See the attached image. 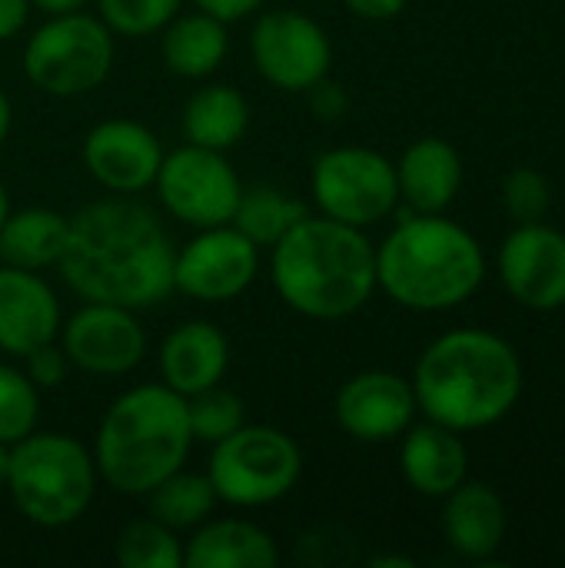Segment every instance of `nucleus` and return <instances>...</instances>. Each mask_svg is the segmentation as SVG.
I'll list each match as a JSON object with an SVG mask.
<instances>
[{
  "instance_id": "f257e3e1",
  "label": "nucleus",
  "mask_w": 565,
  "mask_h": 568,
  "mask_svg": "<svg viewBox=\"0 0 565 568\" xmlns=\"http://www.w3.org/2000/svg\"><path fill=\"white\" fill-rule=\"evenodd\" d=\"M173 253L163 220L147 203L110 196L70 216L57 270L83 303H117L140 313L173 293Z\"/></svg>"
},
{
  "instance_id": "f03ea898",
  "label": "nucleus",
  "mask_w": 565,
  "mask_h": 568,
  "mask_svg": "<svg viewBox=\"0 0 565 568\" xmlns=\"http://www.w3.org/2000/svg\"><path fill=\"white\" fill-rule=\"evenodd\" d=\"M276 296L303 320H346L376 293V246L360 226L306 213L270 246Z\"/></svg>"
},
{
  "instance_id": "7ed1b4c3",
  "label": "nucleus",
  "mask_w": 565,
  "mask_h": 568,
  "mask_svg": "<svg viewBox=\"0 0 565 568\" xmlns=\"http://www.w3.org/2000/svg\"><path fill=\"white\" fill-rule=\"evenodd\" d=\"M413 393L430 423L456 433L483 429L516 406L523 366L506 339L486 329H456L420 356Z\"/></svg>"
},
{
  "instance_id": "20e7f679",
  "label": "nucleus",
  "mask_w": 565,
  "mask_h": 568,
  "mask_svg": "<svg viewBox=\"0 0 565 568\" xmlns=\"http://www.w3.org/2000/svg\"><path fill=\"white\" fill-rule=\"evenodd\" d=\"M190 449L186 399L163 383H140L120 393L107 406L90 446L100 483L117 496H147L186 466Z\"/></svg>"
},
{
  "instance_id": "39448f33",
  "label": "nucleus",
  "mask_w": 565,
  "mask_h": 568,
  "mask_svg": "<svg viewBox=\"0 0 565 568\" xmlns=\"http://www.w3.org/2000/svg\"><path fill=\"white\" fill-rule=\"evenodd\" d=\"M486 276V260L460 223L440 213L406 216L376 250V286L416 313L453 310Z\"/></svg>"
},
{
  "instance_id": "423d86ee",
  "label": "nucleus",
  "mask_w": 565,
  "mask_h": 568,
  "mask_svg": "<svg viewBox=\"0 0 565 568\" xmlns=\"http://www.w3.org/2000/svg\"><path fill=\"white\" fill-rule=\"evenodd\" d=\"M93 453L70 433L33 429L10 446L7 493L13 509L37 529H67L87 516L97 496Z\"/></svg>"
},
{
  "instance_id": "0eeeda50",
  "label": "nucleus",
  "mask_w": 565,
  "mask_h": 568,
  "mask_svg": "<svg viewBox=\"0 0 565 568\" xmlns=\"http://www.w3.org/2000/svg\"><path fill=\"white\" fill-rule=\"evenodd\" d=\"M117 43L110 27L97 13L47 17L23 43L27 80L57 100L87 97L107 83L113 70Z\"/></svg>"
},
{
  "instance_id": "6e6552de",
  "label": "nucleus",
  "mask_w": 565,
  "mask_h": 568,
  "mask_svg": "<svg viewBox=\"0 0 565 568\" xmlns=\"http://www.w3.org/2000/svg\"><path fill=\"white\" fill-rule=\"evenodd\" d=\"M206 476L223 506L263 509L296 489L303 476V453L283 429L246 423L210 446Z\"/></svg>"
},
{
  "instance_id": "1a4fd4ad",
  "label": "nucleus",
  "mask_w": 565,
  "mask_h": 568,
  "mask_svg": "<svg viewBox=\"0 0 565 568\" xmlns=\"http://www.w3.org/2000/svg\"><path fill=\"white\" fill-rule=\"evenodd\" d=\"M310 196L316 213L366 230L386 220L400 203L396 163L370 146L326 150L313 160Z\"/></svg>"
},
{
  "instance_id": "9d476101",
  "label": "nucleus",
  "mask_w": 565,
  "mask_h": 568,
  "mask_svg": "<svg viewBox=\"0 0 565 568\" xmlns=\"http://www.w3.org/2000/svg\"><path fill=\"white\" fill-rule=\"evenodd\" d=\"M153 190L167 216L190 230H206L233 220L243 180L226 153L183 143L163 153Z\"/></svg>"
},
{
  "instance_id": "9b49d317",
  "label": "nucleus",
  "mask_w": 565,
  "mask_h": 568,
  "mask_svg": "<svg viewBox=\"0 0 565 568\" xmlns=\"http://www.w3.org/2000/svg\"><path fill=\"white\" fill-rule=\"evenodd\" d=\"M250 60L270 87L306 93L316 80L330 77L333 43L310 13L260 10L250 27Z\"/></svg>"
},
{
  "instance_id": "f8f14e48",
  "label": "nucleus",
  "mask_w": 565,
  "mask_h": 568,
  "mask_svg": "<svg viewBox=\"0 0 565 568\" xmlns=\"http://www.w3.org/2000/svg\"><path fill=\"white\" fill-rule=\"evenodd\" d=\"M260 253L233 223L196 230L173 253V293L196 303H230L256 283Z\"/></svg>"
},
{
  "instance_id": "ddd939ff",
  "label": "nucleus",
  "mask_w": 565,
  "mask_h": 568,
  "mask_svg": "<svg viewBox=\"0 0 565 568\" xmlns=\"http://www.w3.org/2000/svg\"><path fill=\"white\" fill-rule=\"evenodd\" d=\"M57 343L73 369L107 379L133 373L147 356V329L137 310L117 303H83L63 320Z\"/></svg>"
},
{
  "instance_id": "4468645a",
  "label": "nucleus",
  "mask_w": 565,
  "mask_h": 568,
  "mask_svg": "<svg viewBox=\"0 0 565 568\" xmlns=\"http://www.w3.org/2000/svg\"><path fill=\"white\" fill-rule=\"evenodd\" d=\"M160 136L127 116H110L90 126L80 156L87 173L113 196H137L153 186L163 163Z\"/></svg>"
},
{
  "instance_id": "2eb2a0df",
  "label": "nucleus",
  "mask_w": 565,
  "mask_h": 568,
  "mask_svg": "<svg viewBox=\"0 0 565 568\" xmlns=\"http://www.w3.org/2000/svg\"><path fill=\"white\" fill-rule=\"evenodd\" d=\"M416 409L413 383L386 369L350 376L333 399L336 426L356 443H390L403 436L413 426Z\"/></svg>"
},
{
  "instance_id": "dca6fc26",
  "label": "nucleus",
  "mask_w": 565,
  "mask_h": 568,
  "mask_svg": "<svg viewBox=\"0 0 565 568\" xmlns=\"http://www.w3.org/2000/svg\"><path fill=\"white\" fill-rule=\"evenodd\" d=\"M500 276L529 310L565 306V236L539 223H523L500 250Z\"/></svg>"
},
{
  "instance_id": "f3484780",
  "label": "nucleus",
  "mask_w": 565,
  "mask_h": 568,
  "mask_svg": "<svg viewBox=\"0 0 565 568\" xmlns=\"http://www.w3.org/2000/svg\"><path fill=\"white\" fill-rule=\"evenodd\" d=\"M63 313L53 286L33 273L0 263V353L23 359L60 336Z\"/></svg>"
},
{
  "instance_id": "a211bd4d",
  "label": "nucleus",
  "mask_w": 565,
  "mask_h": 568,
  "mask_svg": "<svg viewBox=\"0 0 565 568\" xmlns=\"http://www.w3.org/2000/svg\"><path fill=\"white\" fill-rule=\"evenodd\" d=\"M160 383L180 393L183 399L223 383L230 369V339L210 320H186L176 323L157 353Z\"/></svg>"
},
{
  "instance_id": "6ab92c4d",
  "label": "nucleus",
  "mask_w": 565,
  "mask_h": 568,
  "mask_svg": "<svg viewBox=\"0 0 565 568\" xmlns=\"http://www.w3.org/2000/svg\"><path fill=\"white\" fill-rule=\"evenodd\" d=\"M396 183L400 200H406L413 213H443L463 186V160L453 143L423 136L403 150Z\"/></svg>"
},
{
  "instance_id": "aec40b11",
  "label": "nucleus",
  "mask_w": 565,
  "mask_h": 568,
  "mask_svg": "<svg viewBox=\"0 0 565 568\" xmlns=\"http://www.w3.org/2000/svg\"><path fill=\"white\" fill-rule=\"evenodd\" d=\"M400 469L420 496L446 499L460 483H466L470 456L456 429L426 423V426L406 429V439L400 449Z\"/></svg>"
},
{
  "instance_id": "412c9836",
  "label": "nucleus",
  "mask_w": 565,
  "mask_h": 568,
  "mask_svg": "<svg viewBox=\"0 0 565 568\" xmlns=\"http://www.w3.org/2000/svg\"><path fill=\"white\" fill-rule=\"evenodd\" d=\"M183 566L190 568H276V539L246 519H206L183 542Z\"/></svg>"
},
{
  "instance_id": "4be33fe9",
  "label": "nucleus",
  "mask_w": 565,
  "mask_h": 568,
  "mask_svg": "<svg viewBox=\"0 0 565 568\" xmlns=\"http://www.w3.org/2000/svg\"><path fill=\"white\" fill-rule=\"evenodd\" d=\"M230 23L203 13V10H190V13H176L163 30H160V57L163 67L173 77L183 80H206L213 77L226 53H230Z\"/></svg>"
},
{
  "instance_id": "5701e85b",
  "label": "nucleus",
  "mask_w": 565,
  "mask_h": 568,
  "mask_svg": "<svg viewBox=\"0 0 565 568\" xmlns=\"http://www.w3.org/2000/svg\"><path fill=\"white\" fill-rule=\"evenodd\" d=\"M446 542L466 559H490L506 536L503 499L483 483H460L443 509Z\"/></svg>"
},
{
  "instance_id": "b1692460",
  "label": "nucleus",
  "mask_w": 565,
  "mask_h": 568,
  "mask_svg": "<svg viewBox=\"0 0 565 568\" xmlns=\"http://www.w3.org/2000/svg\"><path fill=\"white\" fill-rule=\"evenodd\" d=\"M250 130V103L230 83H203L190 93L180 113L183 143L206 150H233Z\"/></svg>"
},
{
  "instance_id": "393cba45",
  "label": "nucleus",
  "mask_w": 565,
  "mask_h": 568,
  "mask_svg": "<svg viewBox=\"0 0 565 568\" xmlns=\"http://www.w3.org/2000/svg\"><path fill=\"white\" fill-rule=\"evenodd\" d=\"M70 216L47 206L10 210L0 226V263L43 273L60 263L67 246Z\"/></svg>"
},
{
  "instance_id": "a878e982",
  "label": "nucleus",
  "mask_w": 565,
  "mask_h": 568,
  "mask_svg": "<svg viewBox=\"0 0 565 568\" xmlns=\"http://www.w3.org/2000/svg\"><path fill=\"white\" fill-rule=\"evenodd\" d=\"M143 499H147V513L157 523L170 526L173 532H193L220 506L210 476L206 473H190L186 466L170 473L163 483H157Z\"/></svg>"
},
{
  "instance_id": "bb28decb",
  "label": "nucleus",
  "mask_w": 565,
  "mask_h": 568,
  "mask_svg": "<svg viewBox=\"0 0 565 568\" xmlns=\"http://www.w3.org/2000/svg\"><path fill=\"white\" fill-rule=\"evenodd\" d=\"M310 213V206L303 200H296L293 193L273 186V183H253L243 186L236 213H233V226L253 240L260 250H270L273 243H280L303 216Z\"/></svg>"
},
{
  "instance_id": "cd10ccee",
  "label": "nucleus",
  "mask_w": 565,
  "mask_h": 568,
  "mask_svg": "<svg viewBox=\"0 0 565 568\" xmlns=\"http://www.w3.org/2000/svg\"><path fill=\"white\" fill-rule=\"evenodd\" d=\"M113 556L123 568H183V539L153 516L120 529Z\"/></svg>"
},
{
  "instance_id": "c85d7f7f",
  "label": "nucleus",
  "mask_w": 565,
  "mask_h": 568,
  "mask_svg": "<svg viewBox=\"0 0 565 568\" xmlns=\"http://www.w3.org/2000/svg\"><path fill=\"white\" fill-rule=\"evenodd\" d=\"M186 416H190L193 443L216 446L220 439H226L240 426H246V403L233 389L216 383V386L186 399Z\"/></svg>"
},
{
  "instance_id": "c756f323",
  "label": "nucleus",
  "mask_w": 565,
  "mask_h": 568,
  "mask_svg": "<svg viewBox=\"0 0 565 568\" xmlns=\"http://www.w3.org/2000/svg\"><path fill=\"white\" fill-rule=\"evenodd\" d=\"M40 389L20 366L0 363V443L13 446L37 429Z\"/></svg>"
},
{
  "instance_id": "7c9ffc66",
  "label": "nucleus",
  "mask_w": 565,
  "mask_h": 568,
  "mask_svg": "<svg viewBox=\"0 0 565 568\" xmlns=\"http://www.w3.org/2000/svg\"><path fill=\"white\" fill-rule=\"evenodd\" d=\"M186 0H97V17L113 37H153L160 33Z\"/></svg>"
},
{
  "instance_id": "2f4dec72",
  "label": "nucleus",
  "mask_w": 565,
  "mask_h": 568,
  "mask_svg": "<svg viewBox=\"0 0 565 568\" xmlns=\"http://www.w3.org/2000/svg\"><path fill=\"white\" fill-rule=\"evenodd\" d=\"M506 206L519 223H539L549 210V186L546 176L536 170H513L503 186Z\"/></svg>"
},
{
  "instance_id": "473e14b6",
  "label": "nucleus",
  "mask_w": 565,
  "mask_h": 568,
  "mask_svg": "<svg viewBox=\"0 0 565 568\" xmlns=\"http://www.w3.org/2000/svg\"><path fill=\"white\" fill-rule=\"evenodd\" d=\"M70 369L73 366H70V359H67V353H63V346L57 339H50V343H43V346H37V349H30L23 356V373L30 376V383L37 389H57V386H63Z\"/></svg>"
},
{
  "instance_id": "72a5a7b5",
  "label": "nucleus",
  "mask_w": 565,
  "mask_h": 568,
  "mask_svg": "<svg viewBox=\"0 0 565 568\" xmlns=\"http://www.w3.org/2000/svg\"><path fill=\"white\" fill-rule=\"evenodd\" d=\"M306 103H310V110H313V116L316 120H340L346 110H350V97H346V90H343V83H336V80H330V77H323V80H316L310 90H306Z\"/></svg>"
},
{
  "instance_id": "f704fd0d",
  "label": "nucleus",
  "mask_w": 565,
  "mask_h": 568,
  "mask_svg": "<svg viewBox=\"0 0 565 568\" xmlns=\"http://www.w3.org/2000/svg\"><path fill=\"white\" fill-rule=\"evenodd\" d=\"M196 10L223 20V23H236V20H246V17H256L266 0H190Z\"/></svg>"
},
{
  "instance_id": "c9c22d12",
  "label": "nucleus",
  "mask_w": 565,
  "mask_h": 568,
  "mask_svg": "<svg viewBox=\"0 0 565 568\" xmlns=\"http://www.w3.org/2000/svg\"><path fill=\"white\" fill-rule=\"evenodd\" d=\"M350 13L363 17V20H393L403 13L406 0H343Z\"/></svg>"
},
{
  "instance_id": "e433bc0d",
  "label": "nucleus",
  "mask_w": 565,
  "mask_h": 568,
  "mask_svg": "<svg viewBox=\"0 0 565 568\" xmlns=\"http://www.w3.org/2000/svg\"><path fill=\"white\" fill-rule=\"evenodd\" d=\"M30 17V0H0V43L13 40Z\"/></svg>"
},
{
  "instance_id": "4c0bfd02",
  "label": "nucleus",
  "mask_w": 565,
  "mask_h": 568,
  "mask_svg": "<svg viewBox=\"0 0 565 568\" xmlns=\"http://www.w3.org/2000/svg\"><path fill=\"white\" fill-rule=\"evenodd\" d=\"M87 0H30L33 10H40L43 17H63V13H77L83 10Z\"/></svg>"
},
{
  "instance_id": "58836bf2",
  "label": "nucleus",
  "mask_w": 565,
  "mask_h": 568,
  "mask_svg": "<svg viewBox=\"0 0 565 568\" xmlns=\"http://www.w3.org/2000/svg\"><path fill=\"white\" fill-rule=\"evenodd\" d=\"M10 126H13V106H10V97L0 90V150L10 136Z\"/></svg>"
},
{
  "instance_id": "ea45409f",
  "label": "nucleus",
  "mask_w": 565,
  "mask_h": 568,
  "mask_svg": "<svg viewBox=\"0 0 565 568\" xmlns=\"http://www.w3.org/2000/svg\"><path fill=\"white\" fill-rule=\"evenodd\" d=\"M7 469H10V446L0 443V489L7 486Z\"/></svg>"
},
{
  "instance_id": "a19ab883",
  "label": "nucleus",
  "mask_w": 565,
  "mask_h": 568,
  "mask_svg": "<svg viewBox=\"0 0 565 568\" xmlns=\"http://www.w3.org/2000/svg\"><path fill=\"white\" fill-rule=\"evenodd\" d=\"M370 566H373V568H383V566L410 568V566H413V562H410V559H400V556H390V559H373V562H370Z\"/></svg>"
},
{
  "instance_id": "79ce46f5",
  "label": "nucleus",
  "mask_w": 565,
  "mask_h": 568,
  "mask_svg": "<svg viewBox=\"0 0 565 568\" xmlns=\"http://www.w3.org/2000/svg\"><path fill=\"white\" fill-rule=\"evenodd\" d=\"M10 210H13V206H10V193H7V186H3V180H0V226H3V220H7Z\"/></svg>"
}]
</instances>
